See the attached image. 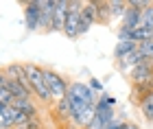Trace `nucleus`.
I'll return each instance as SVG.
<instances>
[{
	"label": "nucleus",
	"mask_w": 153,
	"mask_h": 129,
	"mask_svg": "<svg viewBox=\"0 0 153 129\" xmlns=\"http://www.w3.org/2000/svg\"><path fill=\"white\" fill-rule=\"evenodd\" d=\"M13 99H16V96H13V94L7 90V87H0V103H2V105L9 107V105L13 103Z\"/></svg>",
	"instance_id": "412c9836"
},
{
	"label": "nucleus",
	"mask_w": 153,
	"mask_h": 129,
	"mask_svg": "<svg viewBox=\"0 0 153 129\" xmlns=\"http://www.w3.org/2000/svg\"><path fill=\"white\" fill-rule=\"evenodd\" d=\"M120 129H140V127H138L134 120H125V123L120 125Z\"/></svg>",
	"instance_id": "393cba45"
},
{
	"label": "nucleus",
	"mask_w": 153,
	"mask_h": 129,
	"mask_svg": "<svg viewBox=\"0 0 153 129\" xmlns=\"http://www.w3.org/2000/svg\"><path fill=\"white\" fill-rule=\"evenodd\" d=\"M127 2L125 0H109V9H112V18L114 16H125V11H127Z\"/></svg>",
	"instance_id": "6ab92c4d"
},
{
	"label": "nucleus",
	"mask_w": 153,
	"mask_h": 129,
	"mask_svg": "<svg viewBox=\"0 0 153 129\" xmlns=\"http://www.w3.org/2000/svg\"><path fill=\"white\" fill-rule=\"evenodd\" d=\"M0 129H9V127H4V125H0Z\"/></svg>",
	"instance_id": "c756f323"
},
{
	"label": "nucleus",
	"mask_w": 153,
	"mask_h": 129,
	"mask_svg": "<svg viewBox=\"0 0 153 129\" xmlns=\"http://www.w3.org/2000/svg\"><path fill=\"white\" fill-rule=\"evenodd\" d=\"M81 9H83V2H81V0H70V2H68V13H66L64 31H61L68 39H76V37H79V26H81Z\"/></svg>",
	"instance_id": "f03ea898"
},
{
	"label": "nucleus",
	"mask_w": 153,
	"mask_h": 129,
	"mask_svg": "<svg viewBox=\"0 0 153 129\" xmlns=\"http://www.w3.org/2000/svg\"><path fill=\"white\" fill-rule=\"evenodd\" d=\"M96 2L99 0H88L83 2V9H81V26H79V35L90 31V26L96 24Z\"/></svg>",
	"instance_id": "0eeeda50"
},
{
	"label": "nucleus",
	"mask_w": 153,
	"mask_h": 129,
	"mask_svg": "<svg viewBox=\"0 0 153 129\" xmlns=\"http://www.w3.org/2000/svg\"><path fill=\"white\" fill-rule=\"evenodd\" d=\"M11 107H16L18 112L26 114L29 118H35V114H37V107H35V103H33V99H13Z\"/></svg>",
	"instance_id": "ddd939ff"
},
{
	"label": "nucleus",
	"mask_w": 153,
	"mask_h": 129,
	"mask_svg": "<svg viewBox=\"0 0 153 129\" xmlns=\"http://www.w3.org/2000/svg\"><path fill=\"white\" fill-rule=\"evenodd\" d=\"M136 48H138V44L131 42V39H127V42H118L114 46V59H116V62H120V59H125L129 53H134Z\"/></svg>",
	"instance_id": "dca6fc26"
},
{
	"label": "nucleus",
	"mask_w": 153,
	"mask_h": 129,
	"mask_svg": "<svg viewBox=\"0 0 153 129\" xmlns=\"http://www.w3.org/2000/svg\"><path fill=\"white\" fill-rule=\"evenodd\" d=\"M129 77H131V83H149V81H153V62L151 59H142L129 72Z\"/></svg>",
	"instance_id": "423d86ee"
},
{
	"label": "nucleus",
	"mask_w": 153,
	"mask_h": 129,
	"mask_svg": "<svg viewBox=\"0 0 153 129\" xmlns=\"http://www.w3.org/2000/svg\"><path fill=\"white\" fill-rule=\"evenodd\" d=\"M7 85V77H4V72L0 70V87H4Z\"/></svg>",
	"instance_id": "cd10ccee"
},
{
	"label": "nucleus",
	"mask_w": 153,
	"mask_h": 129,
	"mask_svg": "<svg viewBox=\"0 0 153 129\" xmlns=\"http://www.w3.org/2000/svg\"><path fill=\"white\" fill-rule=\"evenodd\" d=\"M127 4L134 7V9H138V11H144L151 4V0H127Z\"/></svg>",
	"instance_id": "4be33fe9"
},
{
	"label": "nucleus",
	"mask_w": 153,
	"mask_h": 129,
	"mask_svg": "<svg viewBox=\"0 0 153 129\" xmlns=\"http://www.w3.org/2000/svg\"><path fill=\"white\" fill-rule=\"evenodd\" d=\"M94 114L103 120V125H109V123H114V105H109L105 99H103V94L99 96V101H96V105H94Z\"/></svg>",
	"instance_id": "1a4fd4ad"
},
{
	"label": "nucleus",
	"mask_w": 153,
	"mask_h": 129,
	"mask_svg": "<svg viewBox=\"0 0 153 129\" xmlns=\"http://www.w3.org/2000/svg\"><path fill=\"white\" fill-rule=\"evenodd\" d=\"M66 96L72 99V101H79V103H83V105H90V107H94L96 101H99L96 92L88 83H81V81H72V83L68 85V94Z\"/></svg>",
	"instance_id": "20e7f679"
},
{
	"label": "nucleus",
	"mask_w": 153,
	"mask_h": 129,
	"mask_svg": "<svg viewBox=\"0 0 153 129\" xmlns=\"http://www.w3.org/2000/svg\"><path fill=\"white\" fill-rule=\"evenodd\" d=\"M140 26H142V29L153 31V2L140 13Z\"/></svg>",
	"instance_id": "a211bd4d"
},
{
	"label": "nucleus",
	"mask_w": 153,
	"mask_h": 129,
	"mask_svg": "<svg viewBox=\"0 0 153 129\" xmlns=\"http://www.w3.org/2000/svg\"><path fill=\"white\" fill-rule=\"evenodd\" d=\"M24 24H26L29 31H39V24H42L39 0H29V2H24Z\"/></svg>",
	"instance_id": "39448f33"
},
{
	"label": "nucleus",
	"mask_w": 153,
	"mask_h": 129,
	"mask_svg": "<svg viewBox=\"0 0 153 129\" xmlns=\"http://www.w3.org/2000/svg\"><path fill=\"white\" fill-rule=\"evenodd\" d=\"M55 114H57V118H59V120H68V123H72L74 112H72L70 101H68V99L57 101V103H55Z\"/></svg>",
	"instance_id": "f8f14e48"
},
{
	"label": "nucleus",
	"mask_w": 153,
	"mask_h": 129,
	"mask_svg": "<svg viewBox=\"0 0 153 129\" xmlns=\"http://www.w3.org/2000/svg\"><path fill=\"white\" fill-rule=\"evenodd\" d=\"M103 99H105L109 105H114V103H116V99H114V96H109V94H103Z\"/></svg>",
	"instance_id": "bb28decb"
},
{
	"label": "nucleus",
	"mask_w": 153,
	"mask_h": 129,
	"mask_svg": "<svg viewBox=\"0 0 153 129\" xmlns=\"http://www.w3.org/2000/svg\"><path fill=\"white\" fill-rule=\"evenodd\" d=\"M24 72H26V79H29V85L33 94L42 101V103H51V92L46 87V79H44V66H37V64H24Z\"/></svg>",
	"instance_id": "f257e3e1"
},
{
	"label": "nucleus",
	"mask_w": 153,
	"mask_h": 129,
	"mask_svg": "<svg viewBox=\"0 0 153 129\" xmlns=\"http://www.w3.org/2000/svg\"><path fill=\"white\" fill-rule=\"evenodd\" d=\"M109 20H112L109 0H99V2H96V24H107Z\"/></svg>",
	"instance_id": "2eb2a0df"
},
{
	"label": "nucleus",
	"mask_w": 153,
	"mask_h": 129,
	"mask_svg": "<svg viewBox=\"0 0 153 129\" xmlns=\"http://www.w3.org/2000/svg\"><path fill=\"white\" fill-rule=\"evenodd\" d=\"M149 92H153V81H149V83H131V101L136 105H140V101Z\"/></svg>",
	"instance_id": "4468645a"
},
{
	"label": "nucleus",
	"mask_w": 153,
	"mask_h": 129,
	"mask_svg": "<svg viewBox=\"0 0 153 129\" xmlns=\"http://www.w3.org/2000/svg\"><path fill=\"white\" fill-rule=\"evenodd\" d=\"M44 79H46V87H48V92H51V99L57 103V101L61 99H66V94H68V81L61 77V74L57 70H53V68H46L44 66Z\"/></svg>",
	"instance_id": "7ed1b4c3"
},
{
	"label": "nucleus",
	"mask_w": 153,
	"mask_h": 129,
	"mask_svg": "<svg viewBox=\"0 0 153 129\" xmlns=\"http://www.w3.org/2000/svg\"><path fill=\"white\" fill-rule=\"evenodd\" d=\"M7 110V105H2V103H0V116H2V112Z\"/></svg>",
	"instance_id": "c85d7f7f"
},
{
	"label": "nucleus",
	"mask_w": 153,
	"mask_h": 129,
	"mask_svg": "<svg viewBox=\"0 0 153 129\" xmlns=\"http://www.w3.org/2000/svg\"><path fill=\"white\" fill-rule=\"evenodd\" d=\"M16 129H42V125H39L37 118H29L24 125H20V127H16Z\"/></svg>",
	"instance_id": "5701e85b"
},
{
	"label": "nucleus",
	"mask_w": 153,
	"mask_h": 129,
	"mask_svg": "<svg viewBox=\"0 0 153 129\" xmlns=\"http://www.w3.org/2000/svg\"><path fill=\"white\" fill-rule=\"evenodd\" d=\"M140 13L142 11L134 9V7H127V11H125V16H123V26L120 29H125V31L138 29V26H140Z\"/></svg>",
	"instance_id": "9b49d317"
},
{
	"label": "nucleus",
	"mask_w": 153,
	"mask_h": 129,
	"mask_svg": "<svg viewBox=\"0 0 153 129\" xmlns=\"http://www.w3.org/2000/svg\"><path fill=\"white\" fill-rule=\"evenodd\" d=\"M90 87H92L94 92H101V90H103L101 81H99V79H92V77H90Z\"/></svg>",
	"instance_id": "b1692460"
},
{
	"label": "nucleus",
	"mask_w": 153,
	"mask_h": 129,
	"mask_svg": "<svg viewBox=\"0 0 153 129\" xmlns=\"http://www.w3.org/2000/svg\"><path fill=\"white\" fill-rule=\"evenodd\" d=\"M120 125H123V123H118V120H114V123H109V125H107L105 129H120Z\"/></svg>",
	"instance_id": "a878e982"
},
{
	"label": "nucleus",
	"mask_w": 153,
	"mask_h": 129,
	"mask_svg": "<svg viewBox=\"0 0 153 129\" xmlns=\"http://www.w3.org/2000/svg\"><path fill=\"white\" fill-rule=\"evenodd\" d=\"M138 107H140L144 120H147V123H153V92H149L147 96L140 101V105H138Z\"/></svg>",
	"instance_id": "f3484780"
},
{
	"label": "nucleus",
	"mask_w": 153,
	"mask_h": 129,
	"mask_svg": "<svg viewBox=\"0 0 153 129\" xmlns=\"http://www.w3.org/2000/svg\"><path fill=\"white\" fill-rule=\"evenodd\" d=\"M39 7H42L39 31L42 33H53V7H55V2L53 0H39Z\"/></svg>",
	"instance_id": "9d476101"
},
{
	"label": "nucleus",
	"mask_w": 153,
	"mask_h": 129,
	"mask_svg": "<svg viewBox=\"0 0 153 129\" xmlns=\"http://www.w3.org/2000/svg\"><path fill=\"white\" fill-rule=\"evenodd\" d=\"M53 31H64L66 13H68V0H53Z\"/></svg>",
	"instance_id": "6e6552de"
},
{
	"label": "nucleus",
	"mask_w": 153,
	"mask_h": 129,
	"mask_svg": "<svg viewBox=\"0 0 153 129\" xmlns=\"http://www.w3.org/2000/svg\"><path fill=\"white\" fill-rule=\"evenodd\" d=\"M138 53H140L144 59H151V62H153V39H151V42L138 44Z\"/></svg>",
	"instance_id": "aec40b11"
}]
</instances>
